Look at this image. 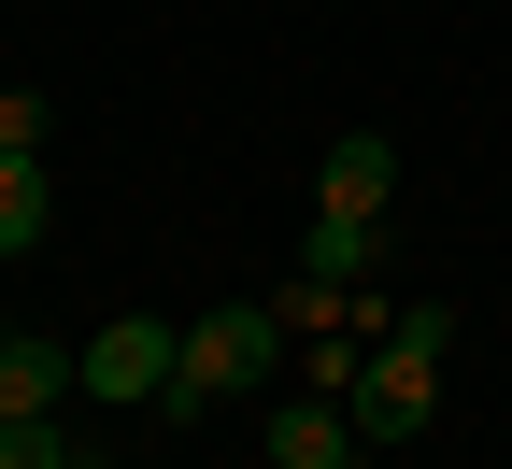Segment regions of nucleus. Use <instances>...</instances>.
<instances>
[{"instance_id": "nucleus-1", "label": "nucleus", "mask_w": 512, "mask_h": 469, "mask_svg": "<svg viewBox=\"0 0 512 469\" xmlns=\"http://www.w3.org/2000/svg\"><path fill=\"white\" fill-rule=\"evenodd\" d=\"M441 342H456V313H441V299H399V327L370 342V370H356V398H342L370 455H384V441H413V427L441 413Z\"/></svg>"}, {"instance_id": "nucleus-2", "label": "nucleus", "mask_w": 512, "mask_h": 469, "mask_svg": "<svg viewBox=\"0 0 512 469\" xmlns=\"http://www.w3.org/2000/svg\"><path fill=\"white\" fill-rule=\"evenodd\" d=\"M285 356H299V342H285V313H271V299H228V313H200V327H185V356H171V398H157V413H185V427H200L214 398L271 384Z\"/></svg>"}, {"instance_id": "nucleus-3", "label": "nucleus", "mask_w": 512, "mask_h": 469, "mask_svg": "<svg viewBox=\"0 0 512 469\" xmlns=\"http://www.w3.org/2000/svg\"><path fill=\"white\" fill-rule=\"evenodd\" d=\"M72 356H86V398H114V413H157V398H171V356H185V327L114 313L100 342H72Z\"/></svg>"}, {"instance_id": "nucleus-4", "label": "nucleus", "mask_w": 512, "mask_h": 469, "mask_svg": "<svg viewBox=\"0 0 512 469\" xmlns=\"http://www.w3.org/2000/svg\"><path fill=\"white\" fill-rule=\"evenodd\" d=\"M72 384H86V356H72V342H0V441H43Z\"/></svg>"}, {"instance_id": "nucleus-5", "label": "nucleus", "mask_w": 512, "mask_h": 469, "mask_svg": "<svg viewBox=\"0 0 512 469\" xmlns=\"http://www.w3.org/2000/svg\"><path fill=\"white\" fill-rule=\"evenodd\" d=\"M399 199V143L384 128H342L328 157H313V214H384Z\"/></svg>"}, {"instance_id": "nucleus-6", "label": "nucleus", "mask_w": 512, "mask_h": 469, "mask_svg": "<svg viewBox=\"0 0 512 469\" xmlns=\"http://www.w3.org/2000/svg\"><path fill=\"white\" fill-rule=\"evenodd\" d=\"M342 455H370L342 398H285V413H271V469H342Z\"/></svg>"}, {"instance_id": "nucleus-7", "label": "nucleus", "mask_w": 512, "mask_h": 469, "mask_svg": "<svg viewBox=\"0 0 512 469\" xmlns=\"http://www.w3.org/2000/svg\"><path fill=\"white\" fill-rule=\"evenodd\" d=\"M57 228V185H43V157H0V256H29Z\"/></svg>"}, {"instance_id": "nucleus-8", "label": "nucleus", "mask_w": 512, "mask_h": 469, "mask_svg": "<svg viewBox=\"0 0 512 469\" xmlns=\"http://www.w3.org/2000/svg\"><path fill=\"white\" fill-rule=\"evenodd\" d=\"M370 242H384V214H313V242H299V271H328V285H356V271H370Z\"/></svg>"}, {"instance_id": "nucleus-9", "label": "nucleus", "mask_w": 512, "mask_h": 469, "mask_svg": "<svg viewBox=\"0 0 512 469\" xmlns=\"http://www.w3.org/2000/svg\"><path fill=\"white\" fill-rule=\"evenodd\" d=\"M43 128H57L43 86H0V157H43Z\"/></svg>"}, {"instance_id": "nucleus-10", "label": "nucleus", "mask_w": 512, "mask_h": 469, "mask_svg": "<svg viewBox=\"0 0 512 469\" xmlns=\"http://www.w3.org/2000/svg\"><path fill=\"white\" fill-rule=\"evenodd\" d=\"M299 370H313V398H356V370H370V342L342 327V342H299Z\"/></svg>"}, {"instance_id": "nucleus-11", "label": "nucleus", "mask_w": 512, "mask_h": 469, "mask_svg": "<svg viewBox=\"0 0 512 469\" xmlns=\"http://www.w3.org/2000/svg\"><path fill=\"white\" fill-rule=\"evenodd\" d=\"M0 342H15V313H0Z\"/></svg>"}, {"instance_id": "nucleus-12", "label": "nucleus", "mask_w": 512, "mask_h": 469, "mask_svg": "<svg viewBox=\"0 0 512 469\" xmlns=\"http://www.w3.org/2000/svg\"><path fill=\"white\" fill-rule=\"evenodd\" d=\"M342 469H370V455H342Z\"/></svg>"}]
</instances>
